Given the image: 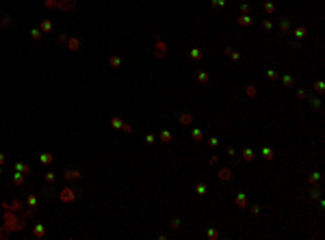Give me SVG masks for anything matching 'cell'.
Masks as SVG:
<instances>
[{
    "label": "cell",
    "instance_id": "1",
    "mask_svg": "<svg viewBox=\"0 0 325 240\" xmlns=\"http://www.w3.org/2000/svg\"><path fill=\"white\" fill-rule=\"evenodd\" d=\"M24 221H26V218H22V221H17V218H15V216L11 214V210H9L7 214H4V223H7L4 227H7V229H17V232H20V229L24 227Z\"/></svg>",
    "mask_w": 325,
    "mask_h": 240
},
{
    "label": "cell",
    "instance_id": "2",
    "mask_svg": "<svg viewBox=\"0 0 325 240\" xmlns=\"http://www.w3.org/2000/svg\"><path fill=\"white\" fill-rule=\"evenodd\" d=\"M59 197H61L63 204H72V201H76V199L80 197V190H78V188H63Z\"/></svg>",
    "mask_w": 325,
    "mask_h": 240
},
{
    "label": "cell",
    "instance_id": "3",
    "mask_svg": "<svg viewBox=\"0 0 325 240\" xmlns=\"http://www.w3.org/2000/svg\"><path fill=\"white\" fill-rule=\"evenodd\" d=\"M111 126H113L115 130H124V132H132V128H130V126H126V123H124V121H122V119H119V117H113V119H111Z\"/></svg>",
    "mask_w": 325,
    "mask_h": 240
},
{
    "label": "cell",
    "instance_id": "4",
    "mask_svg": "<svg viewBox=\"0 0 325 240\" xmlns=\"http://www.w3.org/2000/svg\"><path fill=\"white\" fill-rule=\"evenodd\" d=\"M63 178L67 180V182H74V180H80V178H82V173L76 171V169H67V171L63 173Z\"/></svg>",
    "mask_w": 325,
    "mask_h": 240
},
{
    "label": "cell",
    "instance_id": "5",
    "mask_svg": "<svg viewBox=\"0 0 325 240\" xmlns=\"http://www.w3.org/2000/svg\"><path fill=\"white\" fill-rule=\"evenodd\" d=\"M15 171L28 175V173H33V167H31V164H26V162H15Z\"/></svg>",
    "mask_w": 325,
    "mask_h": 240
},
{
    "label": "cell",
    "instance_id": "6",
    "mask_svg": "<svg viewBox=\"0 0 325 240\" xmlns=\"http://www.w3.org/2000/svg\"><path fill=\"white\" fill-rule=\"evenodd\" d=\"M74 7H76V0H61L59 2L61 11H69V9H74Z\"/></svg>",
    "mask_w": 325,
    "mask_h": 240
},
{
    "label": "cell",
    "instance_id": "7",
    "mask_svg": "<svg viewBox=\"0 0 325 240\" xmlns=\"http://www.w3.org/2000/svg\"><path fill=\"white\" fill-rule=\"evenodd\" d=\"M65 43H67V48H69V50H74V52H76V50L80 48V41H78V39H74V37H72V39H67Z\"/></svg>",
    "mask_w": 325,
    "mask_h": 240
},
{
    "label": "cell",
    "instance_id": "8",
    "mask_svg": "<svg viewBox=\"0 0 325 240\" xmlns=\"http://www.w3.org/2000/svg\"><path fill=\"white\" fill-rule=\"evenodd\" d=\"M43 234H46V227H43V225H35L33 236H35V238H43Z\"/></svg>",
    "mask_w": 325,
    "mask_h": 240
},
{
    "label": "cell",
    "instance_id": "9",
    "mask_svg": "<svg viewBox=\"0 0 325 240\" xmlns=\"http://www.w3.org/2000/svg\"><path fill=\"white\" fill-rule=\"evenodd\" d=\"M13 184H15V186H22V184H24V173L15 171V175H13Z\"/></svg>",
    "mask_w": 325,
    "mask_h": 240
},
{
    "label": "cell",
    "instance_id": "10",
    "mask_svg": "<svg viewBox=\"0 0 325 240\" xmlns=\"http://www.w3.org/2000/svg\"><path fill=\"white\" fill-rule=\"evenodd\" d=\"M156 56H158V59L165 56V43H163L161 39H158V43H156Z\"/></svg>",
    "mask_w": 325,
    "mask_h": 240
},
{
    "label": "cell",
    "instance_id": "11",
    "mask_svg": "<svg viewBox=\"0 0 325 240\" xmlns=\"http://www.w3.org/2000/svg\"><path fill=\"white\" fill-rule=\"evenodd\" d=\"M22 208H24V206H22V201H17V199H15V201H13V204L9 206L7 210H11V212H22Z\"/></svg>",
    "mask_w": 325,
    "mask_h": 240
},
{
    "label": "cell",
    "instance_id": "12",
    "mask_svg": "<svg viewBox=\"0 0 325 240\" xmlns=\"http://www.w3.org/2000/svg\"><path fill=\"white\" fill-rule=\"evenodd\" d=\"M39 160H41L43 164H52V160H54V156H52V154H41V156H39Z\"/></svg>",
    "mask_w": 325,
    "mask_h": 240
},
{
    "label": "cell",
    "instance_id": "13",
    "mask_svg": "<svg viewBox=\"0 0 325 240\" xmlns=\"http://www.w3.org/2000/svg\"><path fill=\"white\" fill-rule=\"evenodd\" d=\"M26 206H28V208H37V197L33 195V192L26 197Z\"/></svg>",
    "mask_w": 325,
    "mask_h": 240
},
{
    "label": "cell",
    "instance_id": "14",
    "mask_svg": "<svg viewBox=\"0 0 325 240\" xmlns=\"http://www.w3.org/2000/svg\"><path fill=\"white\" fill-rule=\"evenodd\" d=\"M191 121H193V117H191L189 113H184V115H180V123H182V126H189Z\"/></svg>",
    "mask_w": 325,
    "mask_h": 240
},
{
    "label": "cell",
    "instance_id": "15",
    "mask_svg": "<svg viewBox=\"0 0 325 240\" xmlns=\"http://www.w3.org/2000/svg\"><path fill=\"white\" fill-rule=\"evenodd\" d=\"M52 30V22L50 20H43L41 22V33H50Z\"/></svg>",
    "mask_w": 325,
    "mask_h": 240
},
{
    "label": "cell",
    "instance_id": "16",
    "mask_svg": "<svg viewBox=\"0 0 325 240\" xmlns=\"http://www.w3.org/2000/svg\"><path fill=\"white\" fill-rule=\"evenodd\" d=\"M31 37H33V39H35V41H39V39H41V37H43V33H41V28H33V30H31Z\"/></svg>",
    "mask_w": 325,
    "mask_h": 240
},
{
    "label": "cell",
    "instance_id": "17",
    "mask_svg": "<svg viewBox=\"0 0 325 240\" xmlns=\"http://www.w3.org/2000/svg\"><path fill=\"white\" fill-rule=\"evenodd\" d=\"M161 141H163V143H169V141H171V132H169V130H163V132H161Z\"/></svg>",
    "mask_w": 325,
    "mask_h": 240
},
{
    "label": "cell",
    "instance_id": "18",
    "mask_svg": "<svg viewBox=\"0 0 325 240\" xmlns=\"http://www.w3.org/2000/svg\"><path fill=\"white\" fill-rule=\"evenodd\" d=\"M230 178H232L230 169H221V171H219V180H230Z\"/></svg>",
    "mask_w": 325,
    "mask_h": 240
},
{
    "label": "cell",
    "instance_id": "19",
    "mask_svg": "<svg viewBox=\"0 0 325 240\" xmlns=\"http://www.w3.org/2000/svg\"><path fill=\"white\" fill-rule=\"evenodd\" d=\"M236 206H238V208H245V206H247L245 195H238V197H236Z\"/></svg>",
    "mask_w": 325,
    "mask_h": 240
},
{
    "label": "cell",
    "instance_id": "20",
    "mask_svg": "<svg viewBox=\"0 0 325 240\" xmlns=\"http://www.w3.org/2000/svg\"><path fill=\"white\" fill-rule=\"evenodd\" d=\"M206 184H197V186H195V192H197V195H206Z\"/></svg>",
    "mask_w": 325,
    "mask_h": 240
},
{
    "label": "cell",
    "instance_id": "21",
    "mask_svg": "<svg viewBox=\"0 0 325 240\" xmlns=\"http://www.w3.org/2000/svg\"><path fill=\"white\" fill-rule=\"evenodd\" d=\"M108 63H111L113 67H119V65H122V59H119V56H111V59H108Z\"/></svg>",
    "mask_w": 325,
    "mask_h": 240
},
{
    "label": "cell",
    "instance_id": "22",
    "mask_svg": "<svg viewBox=\"0 0 325 240\" xmlns=\"http://www.w3.org/2000/svg\"><path fill=\"white\" fill-rule=\"evenodd\" d=\"M191 59H195V61H199V59H202V50H197V48H193V50H191Z\"/></svg>",
    "mask_w": 325,
    "mask_h": 240
},
{
    "label": "cell",
    "instance_id": "23",
    "mask_svg": "<svg viewBox=\"0 0 325 240\" xmlns=\"http://www.w3.org/2000/svg\"><path fill=\"white\" fill-rule=\"evenodd\" d=\"M243 158H245L247 162H252V160H254V152H252V149H245V152H243Z\"/></svg>",
    "mask_w": 325,
    "mask_h": 240
},
{
    "label": "cell",
    "instance_id": "24",
    "mask_svg": "<svg viewBox=\"0 0 325 240\" xmlns=\"http://www.w3.org/2000/svg\"><path fill=\"white\" fill-rule=\"evenodd\" d=\"M202 136H204V134H202L199 130H193V141H195V143H202Z\"/></svg>",
    "mask_w": 325,
    "mask_h": 240
},
{
    "label": "cell",
    "instance_id": "25",
    "mask_svg": "<svg viewBox=\"0 0 325 240\" xmlns=\"http://www.w3.org/2000/svg\"><path fill=\"white\" fill-rule=\"evenodd\" d=\"M9 24H11V17H7V15H4V17H0V26H2V28H7Z\"/></svg>",
    "mask_w": 325,
    "mask_h": 240
},
{
    "label": "cell",
    "instance_id": "26",
    "mask_svg": "<svg viewBox=\"0 0 325 240\" xmlns=\"http://www.w3.org/2000/svg\"><path fill=\"white\" fill-rule=\"evenodd\" d=\"M210 2H212V7H226L228 0H210Z\"/></svg>",
    "mask_w": 325,
    "mask_h": 240
},
{
    "label": "cell",
    "instance_id": "27",
    "mask_svg": "<svg viewBox=\"0 0 325 240\" xmlns=\"http://www.w3.org/2000/svg\"><path fill=\"white\" fill-rule=\"evenodd\" d=\"M54 180H57V175H54V173H46V182H48V184H54Z\"/></svg>",
    "mask_w": 325,
    "mask_h": 240
},
{
    "label": "cell",
    "instance_id": "28",
    "mask_svg": "<svg viewBox=\"0 0 325 240\" xmlns=\"http://www.w3.org/2000/svg\"><path fill=\"white\" fill-rule=\"evenodd\" d=\"M249 22H252V20H249L247 15H243V17H238V24H241V26H247Z\"/></svg>",
    "mask_w": 325,
    "mask_h": 240
},
{
    "label": "cell",
    "instance_id": "29",
    "mask_svg": "<svg viewBox=\"0 0 325 240\" xmlns=\"http://www.w3.org/2000/svg\"><path fill=\"white\" fill-rule=\"evenodd\" d=\"M208 238L217 240V238H219V232H217V229H208Z\"/></svg>",
    "mask_w": 325,
    "mask_h": 240
},
{
    "label": "cell",
    "instance_id": "30",
    "mask_svg": "<svg viewBox=\"0 0 325 240\" xmlns=\"http://www.w3.org/2000/svg\"><path fill=\"white\" fill-rule=\"evenodd\" d=\"M46 7L52 9V7H59V0H46Z\"/></svg>",
    "mask_w": 325,
    "mask_h": 240
},
{
    "label": "cell",
    "instance_id": "31",
    "mask_svg": "<svg viewBox=\"0 0 325 240\" xmlns=\"http://www.w3.org/2000/svg\"><path fill=\"white\" fill-rule=\"evenodd\" d=\"M262 156H264L267 160H271V158H273V152H271V149H262Z\"/></svg>",
    "mask_w": 325,
    "mask_h": 240
},
{
    "label": "cell",
    "instance_id": "32",
    "mask_svg": "<svg viewBox=\"0 0 325 240\" xmlns=\"http://www.w3.org/2000/svg\"><path fill=\"white\" fill-rule=\"evenodd\" d=\"M284 85L286 87H293V76H284Z\"/></svg>",
    "mask_w": 325,
    "mask_h": 240
},
{
    "label": "cell",
    "instance_id": "33",
    "mask_svg": "<svg viewBox=\"0 0 325 240\" xmlns=\"http://www.w3.org/2000/svg\"><path fill=\"white\" fill-rule=\"evenodd\" d=\"M303 35H306V28H297V30H295V37H299V39H301Z\"/></svg>",
    "mask_w": 325,
    "mask_h": 240
},
{
    "label": "cell",
    "instance_id": "34",
    "mask_svg": "<svg viewBox=\"0 0 325 240\" xmlns=\"http://www.w3.org/2000/svg\"><path fill=\"white\" fill-rule=\"evenodd\" d=\"M264 9H267V13H273V11H275V7H273L271 2H267V4H264Z\"/></svg>",
    "mask_w": 325,
    "mask_h": 240
},
{
    "label": "cell",
    "instance_id": "35",
    "mask_svg": "<svg viewBox=\"0 0 325 240\" xmlns=\"http://www.w3.org/2000/svg\"><path fill=\"white\" fill-rule=\"evenodd\" d=\"M288 28H291V22H288V20H284V22H282V30L286 33V30H288Z\"/></svg>",
    "mask_w": 325,
    "mask_h": 240
},
{
    "label": "cell",
    "instance_id": "36",
    "mask_svg": "<svg viewBox=\"0 0 325 240\" xmlns=\"http://www.w3.org/2000/svg\"><path fill=\"white\" fill-rule=\"evenodd\" d=\"M154 141H156V136H154V134H147V136H145V143H150V145H152Z\"/></svg>",
    "mask_w": 325,
    "mask_h": 240
},
{
    "label": "cell",
    "instance_id": "37",
    "mask_svg": "<svg viewBox=\"0 0 325 240\" xmlns=\"http://www.w3.org/2000/svg\"><path fill=\"white\" fill-rule=\"evenodd\" d=\"M264 28L271 30V28H273V22H271V20H264Z\"/></svg>",
    "mask_w": 325,
    "mask_h": 240
},
{
    "label": "cell",
    "instance_id": "38",
    "mask_svg": "<svg viewBox=\"0 0 325 240\" xmlns=\"http://www.w3.org/2000/svg\"><path fill=\"white\" fill-rule=\"evenodd\" d=\"M171 227H173V229H178V227H180V221H178V218H173V221H171Z\"/></svg>",
    "mask_w": 325,
    "mask_h": 240
},
{
    "label": "cell",
    "instance_id": "39",
    "mask_svg": "<svg viewBox=\"0 0 325 240\" xmlns=\"http://www.w3.org/2000/svg\"><path fill=\"white\" fill-rule=\"evenodd\" d=\"M199 82H208V74H199Z\"/></svg>",
    "mask_w": 325,
    "mask_h": 240
},
{
    "label": "cell",
    "instance_id": "40",
    "mask_svg": "<svg viewBox=\"0 0 325 240\" xmlns=\"http://www.w3.org/2000/svg\"><path fill=\"white\" fill-rule=\"evenodd\" d=\"M247 93H249V95H256V89H254L252 85H249V87H247Z\"/></svg>",
    "mask_w": 325,
    "mask_h": 240
},
{
    "label": "cell",
    "instance_id": "41",
    "mask_svg": "<svg viewBox=\"0 0 325 240\" xmlns=\"http://www.w3.org/2000/svg\"><path fill=\"white\" fill-rule=\"evenodd\" d=\"M317 197H319V190H317V188H314V190L310 192V199H317Z\"/></svg>",
    "mask_w": 325,
    "mask_h": 240
},
{
    "label": "cell",
    "instance_id": "42",
    "mask_svg": "<svg viewBox=\"0 0 325 240\" xmlns=\"http://www.w3.org/2000/svg\"><path fill=\"white\" fill-rule=\"evenodd\" d=\"M269 78H271V80H277V74L271 69V71H269Z\"/></svg>",
    "mask_w": 325,
    "mask_h": 240
},
{
    "label": "cell",
    "instance_id": "43",
    "mask_svg": "<svg viewBox=\"0 0 325 240\" xmlns=\"http://www.w3.org/2000/svg\"><path fill=\"white\" fill-rule=\"evenodd\" d=\"M4 160H7V158H4V154H0V164H2Z\"/></svg>",
    "mask_w": 325,
    "mask_h": 240
},
{
    "label": "cell",
    "instance_id": "44",
    "mask_svg": "<svg viewBox=\"0 0 325 240\" xmlns=\"http://www.w3.org/2000/svg\"><path fill=\"white\" fill-rule=\"evenodd\" d=\"M0 178H2V169H0Z\"/></svg>",
    "mask_w": 325,
    "mask_h": 240
}]
</instances>
